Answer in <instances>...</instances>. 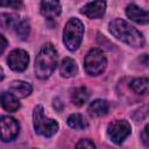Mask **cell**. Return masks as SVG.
<instances>
[{
  "instance_id": "1",
  "label": "cell",
  "mask_w": 149,
  "mask_h": 149,
  "mask_svg": "<svg viewBox=\"0 0 149 149\" xmlns=\"http://www.w3.org/2000/svg\"><path fill=\"white\" fill-rule=\"evenodd\" d=\"M109 33L119 41L133 47L141 48L144 44L143 35L123 19H115L108 24Z\"/></svg>"
},
{
  "instance_id": "2",
  "label": "cell",
  "mask_w": 149,
  "mask_h": 149,
  "mask_svg": "<svg viewBox=\"0 0 149 149\" xmlns=\"http://www.w3.org/2000/svg\"><path fill=\"white\" fill-rule=\"evenodd\" d=\"M57 65V51L51 43L41 47L35 58V73L40 79H47L54 72Z\"/></svg>"
},
{
  "instance_id": "3",
  "label": "cell",
  "mask_w": 149,
  "mask_h": 149,
  "mask_svg": "<svg viewBox=\"0 0 149 149\" xmlns=\"http://www.w3.org/2000/svg\"><path fill=\"white\" fill-rule=\"evenodd\" d=\"M83 35H84L83 22L77 17H72L65 24V28L63 31V43L65 44L68 50L74 51L80 45Z\"/></svg>"
},
{
  "instance_id": "4",
  "label": "cell",
  "mask_w": 149,
  "mask_h": 149,
  "mask_svg": "<svg viewBox=\"0 0 149 149\" xmlns=\"http://www.w3.org/2000/svg\"><path fill=\"white\" fill-rule=\"evenodd\" d=\"M33 125L36 134L44 137H50L55 135L59 128L58 122L54 119L47 118L44 115V109L41 105L35 106L33 111Z\"/></svg>"
},
{
  "instance_id": "5",
  "label": "cell",
  "mask_w": 149,
  "mask_h": 149,
  "mask_svg": "<svg viewBox=\"0 0 149 149\" xmlns=\"http://www.w3.org/2000/svg\"><path fill=\"white\" fill-rule=\"evenodd\" d=\"M107 65V58L105 54L99 49H92L87 52L84 59V68L87 74L98 76L102 73Z\"/></svg>"
},
{
  "instance_id": "6",
  "label": "cell",
  "mask_w": 149,
  "mask_h": 149,
  "mask_svg": "<svg viewBox=\"0 0 149 149\" xmlns=\"http://www.w3.org/2000/svg\"><path fill=\"white\" fill-rule=\"evenodd\" d=\"M132 127L126 120H115L111 122L107 127V136L115 144H121L126 137L129 136Z\"/></svg>"
},
{
  "instance_id": "7",
  "label": "cell",
  "mask_w": 149,
  "mask_h": 149,
  "mask_svg": "<svg viewBox=\"0 0 149 149\" xmlns=\"http://www.w3.org/2000/svg\"><path fill=\"white\" fill-rule=\"evenodd\" d=\"M8 66L15 72H22L27 69L29 63V55L22 49H14L9 52L7 58Z\"/></svg>"
},
{
  "instance_id": "8",
  "label": "cell",
  "mask_w": 149,
  "mask_h": 149,
  "mask_svg": "<svg viewBox=\"0 0 149 149\" xmlns=\"http://www.w3.org/2000/svg\"><path fill=\"white\" fill-rule=\"evenodd\" d=\"M1 140L2 142H10L13 141L20 132V125L16 119L12 116H2L1 121Z\"/></svg>"
},
{
  "instance_id": "9",
  "label": "cell",
  "mask_w": 149,
  "mask_h": 149,
  "mask_svg": "<svg viewBox=\"0 0 149 149\" xmlns=\"http://www.w3.org/2000/svg\"><path fill=\"white\" fill-rule=\"evenodd\" d=\"M126 15L128 16V19L139 24L149 23V10H146L135 3H129L126 7Z\"/></svg>"
},
{
  "instance_id": "10",
  "label": "cell",
  "mask_w": 149,
  "mask_h": 149,
  "mask_svg": "<svg viewBox=\"0 0 149 149\" xmlns=\"http://www.w3.org/2000/svg\"><path fill=\"white\" fill-rule=\"evenodd\" d=\"M106 10V2L105 1H92L86 3L81 9V14L86 15L88 19H99L102 17Z\"/></svg>"
},
{
  "instance_id": "11",
  "label": "cell",
  "mask_w": 149,
  "mask_h": 149,
  "mask_svg": "<svg viewBox=\"0 0 149 149\" xmlns=\"http://www.w3.org/2000/svg\"><path fill=\"white\" fill-rule=\"evenodd\" d=\"M40 12L44 17H47L49 20L56 19L62 12V6L58 1L45 0L40 3Z\"/></svg>"
},
{
  "instance_id": "12",
  "label": "cell",
  "mask_w": 149,
  "mask_h": 149,
  "mask_svg": "<svg viewBox=\"0 0 149 149\" xmlns=\"http://www.w3.org/2000/svg\"><path fill=\"white\" fill-rule=\"evenodd\" d=\"M31 85L23 80H14L9 84V92L17 98H26L31 93Z\"/></svg>"
},
{
  "instance_id": "13",
  "label": "cell",
  "mask_w": 149,
  "mask_h": 149,
  "mask_svg": "<svg viewBox=\"0 0 149 149\" xmlns=\"http://www.w3.org/2000/svg\"><path fill=\"white\" fill-rule=\"evenodd\" d=\"M108 109H109V106H108V102L106 100L95 99L90 104V106L87 108V112L91 116L99 118V116L106 115L108 113Z\"/></svg>"
},
{
  "instance_id": "14",
  "label": "cell",
  "mask_w": 149,
  "mask_h": 149,
  "mask_svg": "<svg viewBox=\"0 0 149 149\" xmlns=\"http://www.w3.org/2000/svg\"><path fill=\"white\" fill-rule=\"evenodd\" d=\"M1 106L7 112H15L20 108L19 98L10 92H2L1 94Z\"/></svg>"
},
{
  "instance_id": "15",
  "label": "cell",
  "mask_w": 149,
  "mask_h": 149,
  "mask_svg": "<svg viewBox=\"0 0 149 149\" xmlns=\"http://www.w3.org/2000/svg\"><path fill=\"white\" fill-rule=\"evenodd\" d=\"M59 71H61V74L65 78H71L73 76L77 74L78 72V68H77V64L76 62L70 58V57H66L62 61L61 65H59Z\"/></svg>"
},
{
  "instance_id": "16",
  "label": "cell",
  "mask_w": 149,
  "mask_h": 149,
  "mask_svg": "<svg viewBox=\"0 0 149 149\" xmlns=\"http://www.w3.org/2000/svg\"><path fill=\"white\" fill-rule=\"evenodd\" d=\"M90 98V92L85 86H80L73 90L72 94H71V101L73 105L80 107L83 106Z\"/></svg>"
},
{
  "instance_id": "17",
  "label": "cell",
  "mask_w": 149,
  "mask_h": 149,
  "mask_svg": "<svg viewBox=\"0 0 149 149\" xmlns=\"http://www.w3.org/2000/svg\"><path fill=\"white\" fill-rule=\"evenodd\" d=\"M66 122H68V126L74 130H84L88 126L85 118L79 113H73V114L69 115Z\"/></svg>"
},
{
  "instance_id": "18",
  "label": "cell",
  "mask_w": 149,
  "mask_h": 149,
  "mask_svg": "<svg viewBox=\"0 0 149 149\" xmlns=\"http://www.w3.org/2000/svg\"><path fill=\"white\" fill-rule=\"evenodd\" d=\"M130 88L136 93L141 95L149 94V78H135L130 83Z\"/></svg>"
},
{
  "instance_id": "19",
  "label": "cell",
  "mask_w": 149,
  "mask_h": 149,
  "mask_svg": "<svg viewBox=\"0 0 149 149\" xmlns=\"http://www.w3.org/2000/svg\"><path fill=\"white\" fill-rule=\"evenodd\" d=\"M20 17L16 14H6L2 13L0 15V22L2 28H15L20 22Z\"/></svg>"
},
{
  "instance_id": "20",
  "label": "cell",
  "mask_w": 149,
  "mask_h": 149,
  "mask_svg": "<svg viewBox=\"0 0 149 149\" xmlns=\"http://www.w3.org/2000/svg\"><path fill=\"white\" fill-rule=\"evenodd\" d=\"M14 29H15L16 35L21 40H26L30 34V26H29V22L27 20H21Z\"/></svg>"
},
{
  "instance_id": "21",
  "label": "cell",
  "mask_w": 149,
  "mask_h": 149,
  "mask_svg": "<svg viewBox=\"0 0 149 149\" xmlns=\"http://www.w3.org/2000/svg\"><path fill=\"white\" fill-rule=\"evenodd\" d=\"M76 149H95V146H94L93 141H91L88 139H83V140L78 141Z\"/></svg>"
},
{
  "instance_id": "22",
  "label": "cell",
  "mask_w": 149,
  "mask_h": 149,
  "mask_svg": "<svg viewBox=\"0 0 149 149\" xmlns=\"http://www.w3.org/2000/svg\"><path fill=\"white\" fill-rule=\"evenodd\" d=\"M141 141H142L143 146L149 149V123L146 125V127L143 128V130L141 133Z\"/></svg>"
},
{
  "instance_id": "23",
  "label": "cell",
  "mask_w": 149,
  "mask_h": 149,
  "mask_svg": "<svg viewBox=\"0 0 149 149\" xmlns=\"http://www.w3.org/2000/svg\"><path fill=\"white\" fill-rule=\"evenodd\" d=\"M0 6L2 7H12V8H19L22 6V2L21 1H7V2H1Z\"/></svg>"
},
{
  "instance_id": "24",
  "label": "cell",
  "mask_w": 149,
  "mask_h": 149,
  "mask_svg": "<svg viewBox=\"0 0 149 149\" xmlns=\"http://www.w3.org/2000/svg\"><path fill=\"white\" fill-rule=\"evenodd\" d=\"M140 63L144 66H149V55H142L140 58H139Z\"/></svg>"
},
{
  "instance_id": "25",
  "label": "cell",
  "mask_w": 149,
  "mask_h": 149,
  "mask_svg": "<svg viewBox=\"0 0 149 149\" xmlns=\"http://www.w3.org/2000/svg\"><path fill=\"white\" fill-rule=\"evenodd\" d=\"M0 41H1V48H0V54H2L3 51H5V49H6V47H7V41H6V38H5V36L3 35H0Z\"/></svg>"
}]
</instances>
